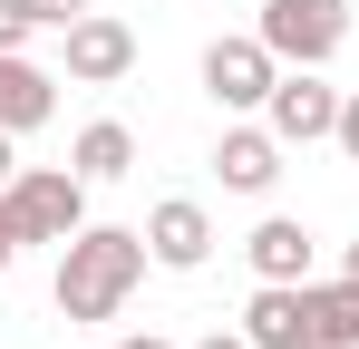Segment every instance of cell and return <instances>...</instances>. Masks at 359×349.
Segmentation results:
<instances>
[{"label": "cell", "mask_w": 359, "mask_h": 349, "mask_svg": "<svg viewBox=\"0 0 359 349\" xmlns=\"http://www.w3.org/2000/svg\"><path fill=\"white\" fill-rule=\"evenodd\" d=\"M243 252H252V272H262V282H311V233H301L292 214H262Z\"/></svg>", "instance_id": "12"}, {"label": "cell", "mask_w": 359, "mask_h": 349, "mask_svg": "<svg viewBox=\"0 0 359 349\" xmlns=\"http://www.w3.org/2000/svg\"><path fill=\"white\" fill-rule=\"evenodd\" d=\"M59 39H68V78H78V88H117L126 68H136V29H126V20H107V10L68 20Z\"/></svg>", "instance_id": "5"}, {"label": "cell", "mask_w": 359, "mask_h": 349, "mask_svg": "<svg viewBox=\"0 0 359 349\" xmlns=\"http://www.w3.org/2000/svg\"><path fill=\"white\" fill-rule=\"evenodd\" d=\"M20 10H29L39 29H68V20H88V0H20Z\"/></svg>", "instance_id": "14"}, {"label": "cell", "mask_w": 359, "mask_h": 349, "mask_svg": "<svg viewBox=\"0 0 359 349\" xmlns=\"http://www.w3.org/2000/svg\"><path fill=\"white\" fill-rule=\"evenodd\" d=\"M252 39L282 58V68H320V58H340V39H350V10L340 0H262Z\"/></svg>", "instance_id": "3"}, {"label": "cell", "mask_w": 359, "mask_h": 349, "mask_svg": "<svg viewBox=\"0 0 359 349\" xmlns=\"http://www.w3.org/2000/svg\"><path fill=\"white\" fill-rule=\"evenodd\" d=\"M311 349H359V282H301Z\"/></svg>", "instance_id": "11"}, {"label": "cell", "mask_w": 359, "mask_h": 349, "mask_svg": "<svg viewBox=\"0 0 359 349\" xmlns=\"http://www.w3.org/2000/svg\"><path fill=\"white\" fill-rule=\"evenodd\" d=\"M340 282H359V242H350V272H340Z\"/></svg>", "instance_id": "21"}, {"label": "cell", "mask_w": 359, "mask_h": 349, "mask_svg": "<svg viewBox=\"0 0 359 349\" xmlns=\"http://www.w3.org/2000/svg\"><path fill=\"white\" fill-rule=\"evenodd\" d=\"M194 349H252V340H243V330H214V340H194Z\"/></svg>", "instance_id": "18"}, {"label": "cell", "mask_w": 359, "mask_h": 349, "mask_svg": "<svg viewBox=\"0 0 359 349\" xmlns=\"http://www.w3.org/2000/svg\"><path fill=\"white\" fill-rule=\"evenodd\" d=\"M204 88H214V107H272L282 58L262 49V39H214L204 49Z\"/></svg>", "instance_id": "4"}, {"label": "cell", "mask_w": 359, "mask_h": 349, "mask_svg": "<svg viewBox=\"0 0 359 349\" xmlns=\"http://www.w3.org/2000/svg\"><path fill=\"white\" fill-rule=\"evenodd\" d=\"M68 165L88 174V184H117V174H136V136H126L117 116H97V126H78V146H68Z\"/></svg>", "instance_id": "13"}, {"label": "cell", "mask_w": 359, "mask_h": 349, "mask_svg": "<svg viewBox=\"0 0 359 349\" xmlns=\"http://www.w3.org/2000/svg\"><path fill=\"white\" fill-rule=\"evenodd\" d=\"M0 204H10L20 242H68V233L88 224V174L78 165H29V174L0 184Z\"/></svg>", "instance_id": "2"}, {"label": "cell", "mask_w": 359, "mask_h": 349, "mask_svg": "<svg viewBox=\"0 0 359 349\" xmlns=\"http://www.w3.org/2000/svg\"><path fill=\"white\" fill-rule=\"evenodd\" d=\"M146 252H156L165 272H194V262L214 252V214H204L194 194H165V204L146 214Z\"/></svg>", "instance_id": "7"}, {"label": "cell", "mask_w": 359, "mask_h": 349, "mask_svg": "<svg viewBox=\"0 0 359 349\" xmlns=\"http://www.w3.org/2000/svg\"><path fill=\"white\" fill-rule=\"evenodd\" d=\"M330 126H340V88H320L311 68H292V78L272 88V136H282V146H320Z\"/></svg>", "instance_id": "6"}, {"label": "cell", "mask_w": 359, "mask_h": 349, "mask_svg": "<svg viewBox=\"0 0 359 349\" xmlns=\"http://www.w3.org/2000/svg\"><path fill=\"white\" fill-rule=\"evenodd\" d=\"M330 146H340V156L359 165V97H340V126H330Z\"/></svg>", "instance_id": "16"}, {"label": "cell", "mask_w": 359, "mask_h": 349, "mask_svg": "<svg viewBox=\"0 0 359 349\" xmlns=\"http://www.w3.org/2000/svg\"><path fill=\"white\" fill-rule=\"evenodd\" d=\"M59 116V78L39 68V58L0 49V136H29V126H49Z\"/></svg>", "instance_id": "8"}, {"label": "cell", "mask_w": 359, "mask_h": 349, "mask_svg": "<svg viewBox=\"0 0 359 349\" xmlns=\"http://www.w3.org/2000/svg\"><path fill=\"white\" fill-rule=\"evenodd\" d=\"M243 340H252V349H311L301 282H262V291H252V310H243Z\"/></svg>", "instance_id": "10"}, {"label": "cell", "mask_w": 359, "mask_h": 349, "mask_svg": "<svg viewBox=\"0 0 359 349\" xmlns=\"http://www.w3.org/2000/svg\"><path fill=\"white\" fill-rule=\"evenodd\" d=\"M214 174H224L233 194H272V184H282V136H272V126H233V136L214 146Z\"/></svg>", "instance_id": "9"}, {"label": "cell", "mask_w": 359, "mask_h": 349, "mask_svg": "<svg viewBox=\"0 0 359 349\" xmlns=\"http://www.w3.org/2000/svg\"><path fill=\"white\" fill-rule=\"evenodd\" d=\"M29 29H39V20H29L20 0H0V49H29Z\"/></svg>", "instance_id": "15"}, {"label": "cell", "mask_w": 359, "mask_h": 349, "mask_svg": "<svg viewBox=\"0 0 359 349\" xmlns=\"http://www.w3.org/2000/svg\"><path fill=\"white\" fill-rule=\"evenodd\" d=\"M20 262V224H10V204H0V272Z\"/></svg>", "instance_id": "17"}, {"label": "cell", "mask_w": 359, "mask_h": 349, "mask_svg": "<svg viewBox=\"0 0 359 349\" xmlns=\"http://www.w3.org/2000/svg\"><path fill=\"white\" fill-rule=\"evenodd\" d=\"M117 349H175V340H156V330H136V340H117Z\"/></svg>", "instance_id": "19"}, {"label": "cell", "mask_w": 359, "mask_h": 349, "mask_svg": "<svg viewBox=\"0 0 359 349\" xmlns=\"http://www.w3.org/2000/svg\"><path fill=\"white\" fill-rule=\"evenodd\" d=\"M146 233H126V224H78L59 242V310L68 320H117L126 310V291L146 282Z\"/></svg>", "instance_id": "1"}, {"label": "cell", "mask_w": 359, "mask_h": 349, "mask_svg": "<svg viewBox=\"0 0 359 349\" xmlns=\"http://www.w3.org/2000/svg\"><path fill=\"white\" fill-rule=\"evenodd\" d=\"M0 184H10V136H0Z\"/></svg>", "instance_id": "20"}]
</instances>
